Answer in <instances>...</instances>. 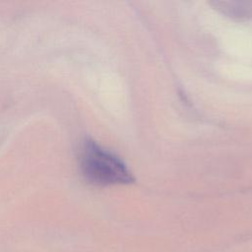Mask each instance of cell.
I'll return each instance as SVG.
<instances>
[{"label":"cell","mask_w":252,"mask_h":252,"mask_svg":"<svg viewBox=\"0 0 252 252\" xmlns=\"http://www.w3.org/2000/svg\"><path fill=\"white\" fill-rule=\"evenodd\" d=\"M79 167L85 180L96 186L127 184L134 180L131 171L119 157L92 140L86 141L82 146Z\"/></svg>","instance_id":"6da1fadb"}]
</instances>
